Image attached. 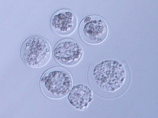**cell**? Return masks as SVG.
Listing matches in <instances>:
<instances>
[{
  "label": "cell",
  "instance_id": "cell-6",
  "mask_svg": "<svg viewBox=\"0 0 158 118\" xmlns=\"http://www.w3.org/2000/svg\"><path fill=\"white\" fill-rule=\"evenodd\" d=\"M77 24V19L75 13L67 9L56 12L52 16L50 22L52 31L60 37H67L73 34Z\"/></svg>",
  "mask_w": 158,
  "mask_h": 118
},
{
  "label": "cell",
  "instance_id": "cell-2",
  "mask_svg": "<svg viewBox=\"0 0 158 118\" xmlns=\"http://www.w3.org/2000/svg\"><path fill=\"white\" fill-rule=\"evenodd\" d=\"M40 84L41 90L45 96L51 99L57 100L68 95L73 83L72 76L67 70L55 67L44 73Z\"/></svg>",
  "mask_w": 158,
  "mask_h": 118
},
{
  "label": "cell",
  "instance_id": "cell-1",
  "mask_svg": "<svg viewBox=\"0 0 158 118\" xmlns=\"http://www.w3.org/2000/svg\"><path fill=\"white\" fill-rule=\"evenodd\" d=\"M126 72L123 65L117 61H107L94 67L93 77L95 85L104 92L114 93L125 82Z\"/></svg>",
  "mask_w": 158,
  "mask_h": 118
},
{
  "label": "cell",
  "instance_id": "cell-3",
  "mask_svg": "<svg viewBox=\"0 0 158 118\" xmlns=\"http://www.w3.org/2000/svg\"><path fill=\"white\" fill-rule=\"evenodd\" d=\"M21 55L23 62L33 68L42 67L50 59L51 49L48 41L44 37L34 36L27 38L23 43Z\"/></svg>",
  "mask_w": 158,
  "mask_h": 118
},
{
  "label": "cell",
  "instance_id": "cell-4",
  "mask_svg": "<svg viewBox=\"0 0 158 118\" xmlns=\"http://www.w3.org/2000/svg\"><path fill=\"white\" fill-rule=\"evenodd\" d=\"M108 28L105 21L100 17L90 15L85 17L81 22L79 32L82 40L92 45L100 44L106 39Z\"/></svg>",
  "mask_w": 158,
  "mask_h": 118
},
{
  "label": "cell",
  "instance_id": "cell-5",
  "mask_svg": "<svg viewBox=\"0 0 158 118\" xmlns=\"http://www.w3.org/2000/svg\"><path fill=\"white\" fill-rule=\"evenodd\" d=\"M84 54L81 45L73 39H63L55 46L53 51L54 58L60 64L71 67L81 60Z\"/></svg>",
  "mask_w": 158,
  "mask_h": 118
},
{
  "label": "cell",
  "instance_id": "cell-7",
  "mask_svg": "<svg viewBox=\"0 0 158 118\" xmlns=\"http://www.w3.org/2000/svg\"><path fill=\"white\" fill-rule=\"evenodd\" d=\"M93 93L90 88L85 85L74 86L70 92L68 100L76 110L83 111L88 107L93 100Z\"/></svg>",
  "mask_w": 158,
  "mask_h": 118
}]
</instances>
